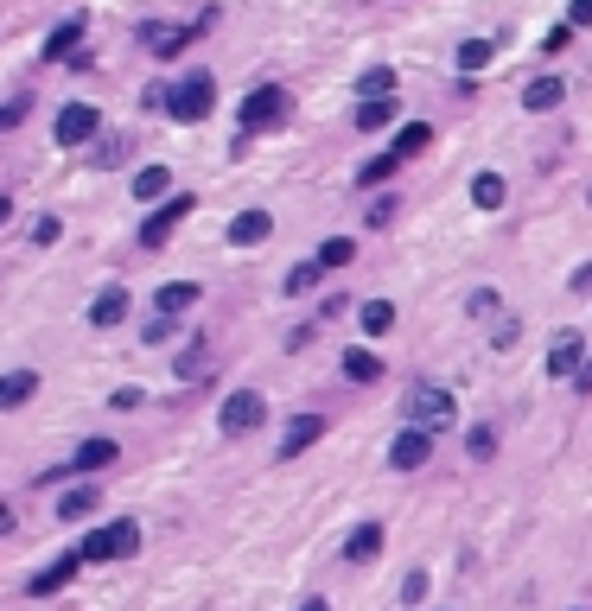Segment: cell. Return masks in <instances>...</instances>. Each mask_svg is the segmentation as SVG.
Instances as JSON below:
<instances>
[{
  "label": "cell",
  "mask_w": 592,
  "mask_h": 611,
  "mask_svg": "<svg viewBox=\"0 0 592 611\" xmlns=\"http://www.w3.org/2000/svg\"><path fill=\"white\" fill-rule=\"evenodd\" d=\"M567 26H573V32L592 26V0H573V7H567Z\"/></svg>",
  "instance_id": "cell-43"
},
{
  "label": "cell",
  "mask_w": 592,
  "mask_h": 611,
  "mask_svg": "<svg viewBox=\"0 0 592 611\" xmlns=\"http://www.w3.org/2000/svg\"><path fill=\"white\" fill-rule=\"evenodd\" d=\"M503 198H510L503 172H478V179H472V204H478V211H503Z\"/></svg>",
  "instance_id": "cell-24"
},
{
  "label": "cell",
  "mask_w": 592,
  "mask_h": 611,
  "mask_svg": "<svg viewBox=\"0 0 592 611\" xmlns=\"http://www.w3.org/2000/svg\"><path fill=\"white\" fill-rule=\"evenodd\" d=\"M389 121H395V96H389V102H357V128H363V134L389 128Z\"/></svg>",
  "instance_id": "cell-34"
},
{
  "label": "cell",
  "mask_w": 592,
  "mask_h": 611,
  "mask_svg": "<svg viewBox=\"0 0 592 611\" xmlns=\"http://www.w3.org/2000/svg\"><path fill=\"white\" fill-rule=\"evenodd\" d=\"M211 109H217V77H211V71H185L179 83H166V115L179 121V128L204 121Z\"/></svg>",
  "instance_id": "cell-2"
},
{
  "label": "cell",
  "mask_w": 592,
  "mask_h": 611,
  "mask_svg": "<svg viewBox=\"0 0 592 611\" xmlns=\"http://www.w3.org/2000/svg\"><path fill=\"white\" fill-rule=\"evenodd\" d=\"M300 611H332V605H325V599H306V605H300Z\"/></svg>",
  "instance_id": "cell-47"
},
{
  "label": "cell",
  "mask_w": 592,
  "mask_h": 611,
  "mask_svg": "<svg viewBox=\"0 0 592 611\" xmlns=\"http://www.w3.org/2000/svg\"><path fill=\"white\" fill-rule=\"evenodd\" d=\"M376 554H382V522H357V529L344 535V561L363 567V561H376Z\"/></svg>",
  "instance_id": "cell-18"
},
{
  "label": "cell",
  "mask_w": 592,
  "mask_h": 611,
  "mask_svg": "<svg viewBox=\"0 0 592 611\" xmlns=\"http://www.w3.org/2000/svg\"><path fill=\"white\" fill-rule=\"evenodd\" d=\"M357 319H363V331H370V338H382V331H395V306H389V300H363Z\"/></svg>",
  "instance_id": "cell-33"
},
{
  "label": "cell",
  "mask_w": 592,
  "mask_h": 611,
  "mask_svg": "<svg viewBox=\"0 0 592 611\" xmlns=\"http://www.w3.org/2000/svg\"><path fill=\"white\" fill-rule=\"evenodd\" d=\"M26 102H32V96H13L7 115H0V128H20V121H26Z\"/></svg>",
  "instance_id": "cell-44"
},
{
  "label": "cell",
  "mask_w": 592,
  "mask_h": 611,
  "mask_svg": "<svg viewBox=\"0 0 592 611\" xmlns=\"http://www.w3.org/2000/svg\"><path fill=\"white\" fill-rule=\"evenodd\" d=\"M96 134H102V109H96V102H64L58 121H51V141H58V147H90Z\"/></svg>",
  "instance_id": "cell-6"
},
{
  "label": "cell",
  "mask_w": 592,
  "mask_h": 611,
  "mask_svg": "<svg viewBox=\"0 0 592 611\" xmlns=\"http://www.w3.org/2000/svg\"><path fill=\"white\" fill-rule=\"evenodd\" d=\"M217 13H204V20H185V26H166V20H141L134 26V39H141L153 58H172V51H185L191 39H204V26H211Z\"/></svg>",
  "instance_id": "cell-5"
},
{
  "label": "cell",
  "mask_w": 592,
  "mask_h": 611,
  "mask_svg": "<svg viewBox=\"0 0 592 611\" xmlns=\"http://www.w3.org/2000/svg\"><path fill=\"white\" fill-rule=\"evenodd\" d=\"M172 325H179V319H166V312H153V319H141V338H147V344H166V338H172Z\"/></svg>",
  "instance_id": "cell-37"
},
{
  "label": "cell",
  "mask_w": 592,
  "mask_h": 611,
  "mask_svg": "<svg viewBox=\"0 0 592 611\" xmlns=\"http://www.w3.org/2000/svg\"><path fill=\"white\" fill-rule=\"evenodd\" d=\"M395 153H402V160H414V153L421 147H433V121H402V128H395V141H389Z\"/></svg>",
  "instance_id": "cell-25"
},
{
  "label": "cell",
  "mask_w": 592,
  "mask_h": 611,
  "mask_svg": "<svg viewBox=\"0 0 592 611\" xmlns=\"http://www.w3.org/2000/svg\"><path fill=\"white\" fill-rule=\"evenodd\" d=\"M421 599H427V573H421V567H414V573H408V580H402V605H421Z\"/></svg>",
  "instance_id": "cell-41"
},
{
  "label": "cell",
  "mask_w": 592,
  "mask_h": 611,
  "mask_svg": "<svg viewBox=\"0 0 592 611\" xmlns=\"http://www.w3.org/2000/svg\"><path fill=\"white\" fill-rule=\"evenodd\" d=\"M427 452H433V433L402 427V433L389 440V465H395V471H421V465H427Z\"/></svg>",
  "instance_id": "cell-12"
},
{
  "label": "cell",
  "mask_w": 592,
  "mask_h": 611,
  "mask_svg": "<svg viewBox=\"0 0 592 611\" xmlns=\"http://www.w3.org/2000/svg\"><path fill=\"white\" fill-rule=\"evenodd\" d=\"M319 433H325V414H293L287 433H281V446H274V459H300V452L319 440Z\"/></svg>",
  "instance_id": "cell-14"
},
{
  "label": "cell",
  "mask_w": 592,
  "mask_h": 611,
  "mask_svg": "<svg viewBox=\"0 0 592 611\" xmlns=\"http://www.w3.org/2000/svg\"><path fill=\"white\" fill-rule=\"evenodd\" d=\"M261 421H268V401H261L255 389H236V395L217 408V427L230 433V440H242V433H255Z\"/></svg>",
  "instance_id": "cell-8"
},
{
  "label": "cell",
  "mask_w": 592,
  "mask_h": 611,
  "mask_svg": "<svg viewBox=\"0 0 592 611\" xmlns=\"http://www.w3.org/2000/svg\"><path fill=\"white\" fill-rule=\"evenodd\" d=\"M58 236H64L58 217H39V223H32V242H58Z\"/></svg>",
  "instance_id": "cell-42"
},
{
  "label": "cell",
  "mask_w": 592,
  "mask_h": 611,
  "mask_svg": "<svg viewBox=\"0 0 592 611\" xmlns=\"http://www.w3.org/2000/svg\"><path fill=\"white\" fill-rule=\"evenodd\" d=\"M223 236H230V249H261V242L274 236V217L261 211V204H255V211H236V217H230V230H223Z\"/></svg>",
  "instance_id": "cell-13"
},
{
  "label": "cell",
  "mask_w": 592,
  "mask_h": 611,
  "mask_svg": "<svg viewBox=\"0 0 592 611\" xmlns=\"http://www.w3.org/2000/svg\"><path fill=\"white\" fill-rule=\"evenodd\" d=\"M573 389H580V395H592V363L580 370V382H573Z\"/></svg>",
  "instance_id": "cell-46"
},
{
  "label": "cell",
  "mask_w": 592,
  "mask_h": 611,
  "mask_svg": "<svg viewBox=\"0 0 592 611\" xmlns=\"http://www.w3.org/2000/svg\"><path fill=\"white\" fill-rule=\"evenodd\" d=\"M77 567H83V554H77V548H71V554H58L51 567H39V573L26 580V592H32V599H51V592H64V586L77 580Z\"/></svg>",
  "instance_id": "cell-11"
},
{
  "label": "cell",
  "mask_w": 592,
  "mask_h": 611,
  "mask_svg": "<svg viewBox=\"0 0 592 611\" xmlns=\"http://www.w3.org/2000/svg\"><path fill=\"white\" fill-rule=\"evenodd\" d=\"M134 198H141V204H166V198H172V172H166L160 160L141 166V172H134Z\"/></svg>",
  "instance_id": "cell-20"
},
{
  "label": "cell",
  "mask_w": 592,
  "mask_h": 611,
  "mask_svg": "<svg viewBox=\"0 0 592 611\" xmlns=\"http://www.w3.org/2000/svg\"><path fill=\"white\" fill-rule=\"evenodd\" d=\"M516 338H522V319H516V312H503V319L491 325V351H516Z\"/></svg>",
  "instance_id": "cell-35"
},
{
  "label": "cell",
  "mask_w": 592,
  "mask_h": 611,
  "mask_svg": "<svg viewBox=\"0 0 592 611\" xmlns=\"http://www.w3.org/2000/svg\"><path fill=\"white\" fill-rule=\"evenodd\" d=\"M172 370H179V382H198V376H211L217 363H211V351H204V338H191V344H185V357L172 363Z\"/></svg>",
  "instance_id": "cell-26"
},
{
  "label": "cell",
  "mask_w": 592,
  "mask_h": 611,
  "mask_svg": "<svg viewBox=\"0 0 592 611\" xmlns=\"http://www.w3.org/2000/svg\"><path fill=\"white\" fill-rule=\"evenodd\" d=\"M580 357H586V338H580V331H573V325L554 331V344H548V376H554V382H580V370H586Z\"/></svg>",
  "instance_id": "cell-10"
},
{
  "label": "cell",
  "mask_w": 592,
  "mask_h": 611,
  "mask_svg": "<svg viewBox=\"0 0 592 611\" xmlns=\"http://www.w3.org/2000/svg\"><path fill=\"white\" fill-rule=\"evenodd\" d=\"M395 96V71L389 64H370V71L357 77V102H389Z\"/></svg>",
  "instance_id": "cell-23"
},
{
  "label": "cell",
  "mask_w": 592,
  "mask_h": 611,
  "mask_svg": "<svg viewBox=\"0 0 592 611\" xmlns=\"http://www.w3.org/2000/svg\"><path fill=\"white\" fill-rule=\"evenodd\" d=\"M357 261V242L351 236H325L319 242V268H351Z\"/></svg>",
  "instance_id": "cell-30"
},
{
  "label": "cell",
  "mask_w": 592,
  "mask_h": 611,
  "mask_svg": "<svg viewBox=\"0 0 592 611\" xmlns=\"http://www.w3.org/2000/svg\"><path fill=\"white\" fill-rule=\"evenodd\" d=\"M573 293H592V261H580V268H573Z\"/></svg>",
  "instance_id": "cell-45"
},
{
  "label": "cell",
  "mask_w": 592,
  "mask_h": 611,
  "mask_svg": "<svg viewBox=\"0 0 592 611\" xmlns=\"http://www.w3.org/2000/svg\"><path fill=\"white\" fill-rule=\"evenodd\" d=\"M465 452L472 459H497V427H472L465 433Z\"/></svg>",
  "instance_id": "cell-36"
},
{
  "label": "cell",
  "mask_w": 592,
  "mask_h": 611,
  "mask_svg": "<svg viewBox=\"0 0 592 611\" xmlns=\"http://www.w3.org/2000/svg\"><path fill=\"white\" fill-rule=\"evenodd\" d=\"M115 459H121V446H115V440H83V446L71 452V459H64V465H51L39 484H64L71 471H102V465H115Z\"/></svg>",
  "instance_id": "cell-9"
},
{
  "label": "cell",
  "mask_w": 592,
  "mask_h": 611,
  "mask_svg": "<svg viewBox=\"0 0 592 611\" xmlns=\"http://www.w3.org/2000/svg\"><path fill=\"white\" fill-rule=\"evenodd\" d=\"M141 401H147L141 389H115V395H109V408H115V414H141Z\"/></svg>",
  "instance_id": "cell-40"
},
{
  "label": "cell",
  "mask_w": 592,
  "mask_h": 611,
  "mask_svg": "<svg viewBox=\"0 0 592 611\" xmlns=\"http://www.w3.org/2000/svg\"><path fill=\"white\" fill-rule=\"evenodd\" d=\"M191 211H198V198H191V191H172L160 211H153V217L141 223V249H166V236L179 230V223H185Z\"/></svg>",
  "instance_id": "cell-7"
},
{
  "label": "cell",
  "mask_w": 592,
  "mask_h": 611,
  "mask_svg": "<svg viewBox=\"0 0 592 611\" xmlns=\"http://www.w3.org/2000/svg\"><path fill=\"white\" fill-rule=\"evenodd\" d=\"M198 300H204V287H198V281H166L160 293H153V306H160L166 319H185V312L198 306Z\"/></svg>",
  "instance_id": "cell-15"
},
{
  "label": "cell",
  "mask_w": 592,
  "mask_h": 611,
  "mask_svg": "<svg viewBox=\"0 0 592 611\" xmlns=\"http://www.w3.org/2000/svg\"><path fill=\"white\" fill-rule=\"evenodd\" d=\"M96 510H102V491H96V484H77V491L58 497V522H90Z\"/></svg>",
  "instance_id": "cell-19"
},
{
  "label": "cell",
  "mask_w": 592,
  "mask_h": 611,
  "mask_svg": "<svg viewBox=\"0 0 592 611\" xmlns=\"http://www.w3.org/2000/svg\"><path fill=\"white\" fill-rule=\"evenodd\" d=\"M344 382H382V357L376 351H351L344 357Z\"/></svg>",
  "instance_id": "cell-31"
},
{
  "label": "cell",
  "mask_w": 592,
  "mask_h": 611,
  "mask_svg": "<svg viewBox=\"0 0 592 611\" xmlns=\"http://www.w3.org/2000/svg\"><path fill=\"white\" fill-rule=\"evenodd\" d=\"M141 548V522L134 516H115V522H102V529L83 535V567H102V561H128V554Z\"/></svg>",
  "instance_id": "cell-3"
},
{
  "label": "cell",
  "mask_w": 592,
  "mask_h": 611,
  "mask_svg": "<svg viewBox=\"0 0 592 611\" xmlns=\"http://www.w3.org/2000/svg\"><path fill=\"white\" fill-rule=\"evenodd\" d=\"M287 115H293V90H287V83H255V90L242 96V109H236V128L242 134H268V128H281Z\"/></svg>",
  "instance_id": "cell-1"
},
{
  "label": "cell",
  "mask_w": 592,
  "mask_h": 611,
  "mask_svg": "<svg viewBox=\"0 0 592 611\" xmlns=\"http://www.w3.org/2000/svg\"><path fill=\"white\" fill-rule=\"evenodd\" d=\"M395 204H402V198H389V191H382V198L370 204V230H389V223H395Z\"/></svg>",
  "instance_id": "cell-38"
},
{
  "label": "cell",
  "mask_w": 592,
  "mask_h": 611,
  "mask_svg": "<svg viewBox=\"0 0 592 611\" xmlns=\"http://www.w3.org/2000/svg\"><path fill=\"white\" fill-rule=\"evenodd\" d=\"M32 389H39V376H32V370H13L7 382H0V408H26Z\"/></svg>",
  "instance_id": "cell-28"
},
{
  "label": "cell",
  "mask_w": 592,
  "mask_h": 611,
  "mask_svg": "<svg viewBox=\"0 0 592 611\" xmlns=\"http://www.w3.org/2000/svg\"><path fill=\"white\" fill-rule=\"evenodd\" d=\"M452 414H459V401H452L440 382H414L408 389V427H421V433H440Z\"/></svg>",
  "instance_id": "cell-4"
},
{
  "label": "cell",
  "mask_w": 592,
  "mask_h": 611,
  "mask_svg": "<svg viewBox=\"0 0 592 611\" xmlns=\"http://www.w3.org/2000/svg\"><path fill=\"white\" fill-rule=\"evenodd\" d=\"M319 274H325L319 261H300V268H287V281H281V293H287V300H306V293L319 287Z\"/></svg>",
  "instance_id": "cell-29"
},
{
  "label": "cell",
  "mask_w": 592,
  "mask_h": 611,
  "mask_svg": "<svg viewBox=\"0 0 592 611\" xmlns=\"http://www.w3.org/2000/svg\"><path fill=\"white\" fill-rule=\"evenodd\" d=\"M77 45H83V13L45 32V58H64V64H71V58H77Z\"/></svg>",
  "instance_id": "cell-21"
},
{
  "label": "cell",
  "mask_w": 592,
  "mask_h": 611,
  "mask_svg": "<svg viewBox=\"0 0 592 611\" xmlns=\"http://www.w3.org/2000/svg\"><path fill=\"white\" fill-rule=\"evenodd\" d=\"M402 166H408V160H402V153L389 147V153H376L370 166H357V185H363V191H376V185H389V179H395V172H402Z\"/></svg>",
  "instance_id": "cell-22"
},
{
  "label": "cell",
  "mask_w": 592,
  "mask_h": 611,
  "mask_svg": "<svg viewBox=\"0 0 592 611\" xmlns=\"http://www.w3.org/2000/svg\"><path fill=\"white\" fill-rule=\"evenodd\" d=\"M573 45V26L561 20V26H548V39H542V51H548V58H561V51Z\"/></svg>",
  "instance_id": "cell-39"
},
{
  "label": "cell",
  "mask_w": 592,
  "mask_h": 611,
  "mask_svg": "<svg viewBox=\"0 0 592 611\" xmlns=\"http://www.w3.org/2000/svg\"><path fill=\"white\" fill-rule=\"evenodd\" d=\"M561 102H567V83L554 77V71H548V77H535L529 90H522V109H529V115H548V109H561Z\"/></svg>",
  "instance_id": "cell-17"
},
{
  "label": "cell",
  "mask_w": 592,
  "mask_h": 611,
  "mask_svg": "<svg viewBox=\"0 0 592 611\" xmlns=\"http://www.w3.org/2000/svg\"><path fill=\"white\" fill-rule=\"evenodd\" d=\"M491 58H497V45H491V39H465V45H459V71H465V77H478Z\"/></svg>",
  "instance_id": "cell-32"
},
{
  "label": "cell",
  "mask_w": 592,
  "mask_h": 611,
  "mask_svg": "<svg viewBox=\"0 0 592 611\" xmlns=\"http://www.w3.org/2000/svg\"><path fill=\"white\" fill-rule=\"evenodd\" d=\"M121 319H128V287H102L96 300H90V325L96 331H115Z\"/></svg>",
  "instance_id": "cell-16"
},
{
  "label": "cell",
  "mask_w": 592,
  "mask_h": 611,
  "mask_svg": "<svg viewBox=\"0 0 592 611\" xmlns=\"http://www.w3.org/2000/svg\"><path fill=\"white\" fill-rule=\"evenodd\" d=\"M465 319H503V293L497 287H472V293H465Z\"/></svg>",
  "instance_id": "cell-27"
}]
</instances>
